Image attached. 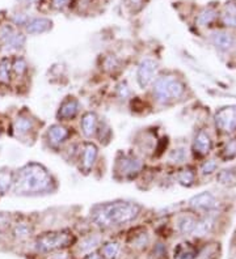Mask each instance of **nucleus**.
<instances>
[{
	"label": "nucleus",
	"mask_w": 236,
	"mask_h": 259,
	"mask_svg": "<svg viewBox=\"0 0 236 259\" xmlns=\"http://www.w3.org/2000/svg\"><path fill=\"white\" fill-rule=\"evenodd\" d=\"M12 62V75L16 79H22L25 77L28 71H29V64L26 62V59L24 56L16 55L15 58L11 59Z\"/></svg>",
	"instance_id": "18"
},
{
	"label": "nucleus",
	"mask_w": 236,
	"mask_h": 259,
	"mask_svg": "<svg viewBox=\"0 0 236 259\" xmlns=\"http://www.w3.org/2000/svg\"><path fill=\"white\" fill-rule=\"evenodd\" d=\"M197 224V220L190 216V215H184L181 218L178 219L177 222V228L181 232L182 234H190L193 233L194 226Z\"/></svg>",
	"instance_id": "23"
},
{
	"label": "nucleus",
	"mask_w": 236,
	"mask_h": 259,
	"mask_svg": "<svg viewBox=\"0 0 236 259\" xmlns=\"http://www.w3.org/2000/svg\"><path fill=\"white\" fill-rule=\"evenodd\" d=\"M144 169L143 160L135 153H118L114 171L121 180H135Z\"/></svg>",
	"instance_id": "5"
},
{
	"label": "nucleus",
	"mask_w": 236,
	"mask_h": 259,
	"mask_svg": "<svg viewBox=\"0 0 236 259\" xmlns=\"http://www.w3.org/2000/svg\"><path fill=\"white\" fill-rule=\"evenodd\" d=\"M74 0H50V5L54 9H58V11H62V9L67 8L72 4Z\"/></svg>",
	"instance_id": "36"
},
{
	"label": "nucleus",
	"mask_w": 236,
	"mask_h": 259,
	"mask_svg": "<svg viewBox=\"0 0 236 259\" xmlns=\"http://www.w3.org/2000/svg\"><path fill=\"white\" fill-rule=\"evenodd\" d=\"M142 205L131 201L104 202L91 208V220L102 229L126 225L140 216Z\"/></svg>",
	"instance_id": "2"
},
{
	"label": "nucleus",
	"mask_w": 236,
	"mask_h": 259,
	"mask_svg": "<svg viewBox=\"0 0 236 259\" xmlns=\"http://www.w3.org/2000/svg\"><path fill=\"white\" fill-rule=\"evenodd\" d=\"M57 180L42 164L28 163L15 171L12 190L17 195H47L57 191Z\"/></svg>",
	"instance_id": "1"
},
{
	"label": "nucleus",
	"mask_w": 236,
	"mask_h": 259,
	"mask_svg": "<svg viewBox=\"0 0 236 259\" xmlns=\"http://www.w3.org/2000/svg\"><path fill=\"white\" fill-rule=\"evenodd\" d=\"M185 93V85L175 75L156 76L151 85L152 98L156 104L165 106L181 98Z\"/></svg>",
	"instance_id": "3"
},
{
	"label": "nucleus",
	"mask_w": 236,
	"mask_h": 259,
	"mask_svg": "<svg viewBox=\"0 0 236 259\" xmlns=\"http://www.w3.org/2000/svg\"><path fill=\"white\" fill-rule=\"evenodd\" d=\"M216 169H218V163H216L215 160H206V161L201 165V174L205 177H209L211 176V174H214Z\"/></svg>",
	"instance_id": "33"
},
{
	"label": "nucleus",
	"mask_w": 236,
	"mask_h": 259,
	"mask_svg": "<svg viewBox=\"0 0 236 259\" xmlns=\"http://www.w3.org/2000/svg\"><path fill=\"white\" fill-rule=\"evenodd\" d=\"M30 233H32V228L26 222L16 224L13 228V234L16 236L17 239H26V237H29Z\"/></svg>",
	"instance_id": "31"
},
{
	"label": "nucleus",
	"mask_w": 236,
	"mask_h": 259,
	"mask_svg": "<svg viewBox=\"0 0 236 259\" xmlns=\"http://www.w3.org/2000/svg\"><path fill=\"white\" fill-rule=\"evenodd\" d=\"M100 119L95 111H87L80 118V131L87 139H92L96 136Z\"/></svg>",
	"instance_id": "15"
},
{
	"label": "nucleus",
	"mask_w": 236,
	"mask_h": 259,
	"mask_svg": "<svg viewBox=\"0 0 236 259\" xmlns=\"http://www.w3.org/2000/svg\"><path fill=\"white\" fill-rule=\"evenodd\" d=\"M215 126L223 132H234L236 130V106L223 108L215 114Z\"/></svg>",
	"instance_id": "11"
},
{
	"label": "nucleus",
	"mask_w": 236,
	"mask_h": 259,
	"mask_svg": "<svg viewBox=\"0 0 236 259\" xmlns=\"http://www.w3.org/2000/svg\"><path fill=\"white\" fill-rule=\"evenodd\" d=\"M84 259H102V258H101V255L97 254V253H89V254L87 255Z\"/></svg>",
	"instance_id": "37"
},
{
	"label": "nucleus",
	"mask_w": 236,
	"mask_h": 259,
	"mask_svg": "<svg viewBox=\"0 0 236 259\" xmlns=\"http://www.w3.org/2000/svg\"><path fill=\"white\" fill-rule=\"evenodd\" d=\"M98 243H100V237L91 234V236H88V237H85V239L83 240L80 249L83 251H92V249H95Z\"/></svg>",
	"instance_id": "32"
},
{
	"label": "nucleus",
	"mask_w": 236,
	"mask_h": 259,
	"mask_svg": "<svg viewBox=\"0 0 236 259\" xmlns=\"http://www.w3.org/2000/svg\"><path fill=\"white\" fill-rule=\"evenodd\" d=\"M216 182L224 187L236 186V170L235 169H223L216 174Z\"/></svg>",
	"instance_id": "21"
},
{
	"label": "nucleus",
	"mask_w": 236,
	"mask_h": 259,
	"mask_svg": "<svg viewBox=\"0 0 236 259\" xmlns=\"http://www.w3.org/2000/svg\"><path fill=\"white\" fill-rule=\"evenodd\" d=\"M25 42L26 37L24 36V33L20 32V30H15L12 36H11L7 41L1 43V47H3V50L7 51V53H19V51L24 49Z\"/></svg>",
	"instance_id": "17"
},
{
	"label": "nucleus",
	"mask_w": 236,
	"mask_h": 259,
	"mask_svg": "<svg viewBox=\"0 0 236 259\" xmlns=\"http://www.w3.org/2000/svg\"><path fill=\"white\" fill-rule=\"evenodd\" d=\"M119 250H121V246L116 241H110V242L104 243V246L101 247V258L117 259L118 255H119Z\"/></svg>",
	"instance_id": "27"
},
{
	"label": "nucleus",
	"mask_w": 236,
	"mask_h": 259,
	"mask_svg": "<svg viewBox=\"0 0 236 259\" xmlns=\"http://www.w3.org/2000/svg\"><path fill=\"white\" fill-rule=\"evenodd\" d=\"M211 148H213V140H211L210 135L203 130L198 131L197 135L194 136L193 147H192L194 155L198 156V157H205V156L209 155Z\"/></svg>",
	"instance_id": "13"
},
{
	"label": "nucleus",
	"mask_w": 236,
	"mask_h": 259,
	"mask_svg": "<svg viewBox=\"0 0 236 259\" xmlns=\"http://www.w3.org/2000/svg\"><path fill=\"white\" fill-rule=\"evenodd\" d=\"M29 15H26V13L24 12L15 13L12 16V24L15 26H17V28H25L26 22L29 21Z\"/></svg>",
	"instance_id": "34"
},
{
	"label": "nucleus",
	"mask_w": 236,
	"mask_h": 259,
	"mask_svg": "<svg viewBox=\"0 0 236 259\" xmlns=\"http://www.w3.org/2000/svg\"><path fill=\"white\" fill-rule=\"evenodd\" d=\"M36 125H37V122L33 117H30L28 113H21L13 119L11 130H12V134L17 139H22L29 136L33 132L36 130Z\"/></svg>",
	"instance_id": "10"
},
{
	"label": "nucleus",
	"mask_w": 236,
	"mask_h": 259,
	"mask_svg": "<svg viewBox=\"0 0 236 259\" xmlns=\"http://www.w3.org/2000/svg\"><path fill=\"white\" fill-rule=\"evenodd\" d=\"M210 39L213 46L220 53H227L235 45V38L228 32H215L211 34Z\"/></svg>",
	"instance_id": "16"
},
{
	"label": "nucleus",
	"mask_w": 236,
	"mask_h": 259,
	"mask_svg": "<svg viewBox=\"0 0 236 259\" xmlns=\"http://www.w3.org/2000/svg\"><path fill=\"white\" fill-rule=\"evenodd\" d=\"M215 17H216L215 9L207 7V8H203L202 11L198 13V16L196 18V22L198 24V26H207L210 25L211 22L215 20Z\"/></svg>",
	"instance_id": "28"
},
{
	"label": "nucleus",
	"mask_w": 236,
	"mask_h": 259,
	"mask_svg": "<svg viewBox=\"0 0 236 259\" xmlns=\"http://www.w3.org/2000/svg\"><path fill=\"white\" fill-rule=\"evenodd\" d=\"M96 138L100 139V142L101 143L109 142L110 138H112V129H110L108 123L100 121V123H98V129H97L96 132Z\"/></svg>",
	"instance_id": "30"
},
{
	"label": "nucleus",
	"mask_w": 236,
	"mask_h": 259,
	"mask_svg": "<svg viewBox=\"0 0 236 259\" xmlns=\"http://www.w3.org/2000/svg\"><path fill=\"white\" fill-rule=\"evenodd\" d=\"M214 226V222L211 218H203L202 220H197V224L194 226L193 233L194 236L197 237H202V236H206Z\"/></svg>",
	"instance_id": "25"
},
{
	"label": "nucleus",
	"mask_w": 236,
	"mask_h": 259,
	"mask_svg": "<svg viewBox=\"0 0 236 259\" xmlns=\"http://www.w3.org/2000/svg\"><path fill=\"white\" fill-rule=\"evenodd\" d=\"M97 157H98V147L93 142H84L80 144L78 161H79V169L83 173H91L93 166L96 165Z\"/></svg>",
	"instance_id": "7"
},
{
	"label": "nucleus",
	"mask_w": 236,
	"mask_h": 259,
	"mask_svg": "<svg viewBox=\"0 0 236 259\" xmlns=\"http://www.w3.org/2000/svg\"><path fill=\"white\" fill-rule=\"evenodd\" d=\"M1 134H3V129L0 127V138H1Z\"/></svg>",
	"instance_id": "38"
},
{
	"label": "nucleus",
	"mask_w": 236,
	"mask_h": 259,
	"mask_svg": "<svg viewBox=\"0 0 236 259\" xmlns=\"http://www.w3.org/2000/svg\"><path fill=\"white\" fill-rule=\"evenodd\" d=\"M12 62L8 56L0 58V84L8 85L12 81Z\"/></svg>",
	"instance_id": "20"
},
{
	"label": "nucleus",
	"mask_w": 236,
	"mask_h": 259,
	"mask_svg": "<svg viewBox=\"0 0 236 259\" xmlns=\"http://www.w3.org/2000/svg\"><path fill=\"white\" fill-rule=\"evenodd\" d=\"M131 94H133V91H131V87L129 85L127 81H121V83L116 87V97H117V100L119 101L130 100Z\"/></svg>",
	"instance_id": "29"
},
{
	"label": "nucleus",
	"mask_w": 236,
	"mask_h": 259,
	"mask_svg": "<svg viewBox=\"0 0 236 259\" xmlns=\"http://www.w3.org/2000/svg\"><path fill=\"white\" fill-rule=\"evenodd\" d=\"M81 110L80 101L74 96H67L63 98V101L59 104V108L57 110V119L60 123L74 121Z\"/></svg>",
	"instance_id": "9"
},
{
	"label": "nucleus",
	"mask_w": 236,
	"mask_h": 259,
	"mask_svg": "<svg viewBox=\"0 0 236 259\" xmlns=\"http://www.w3.org/2000/svg\"><path fill=\"white\" fill-rule=\"evenodd\" d=\"M13 181H15V171L11 169L0 170V195H5L12 190Z\"/></svg>",
	"instance_id": "19"
},
{
	"label": "nucleus",
	"mask_w": 236,
	"mask_h": 259,
	"mask_svg": "<svg viewBox=\"0 0 236 259\" xmlns=\"http://www.w3.org/2000/svg\"><path fill=\"white\" fill-rule=\"evenodd\" d=\"M189 205L196 211H203V212H210L218 205V201L209 191H203L201 194L194 195L189 201Z\"/></svg>",
	"instance_id": "12"
},
{
	"label": "nucleus",
	"mask_w": 236,
	"mask_h": 259,
	"mask_svg": "<svg viewBox=\"0 0 236 259\" xmlns=\"http://www.w3.org/2000/svg\"><path fill=\"white\" fill-rule=\"evenodd\" d=\"M188 159V150L184 147H176L175 149L169 152L168 155V163L173 165H180L184 164Z\"/></svg>",
	"instance_id": "26"
},
{
	"label": "nucleus",
	"mask_w": 236,
	"mask_h": 259,
	"mask_svg": "<svg viewBox=\"0 0 236 259\" xmlns=\"http://www.w3.org/2000/svg\"><path fill=\"white\" fill-rule=\"evenodd\" d=\"M75 241V237L71 230H51V232H45L37 236L36 239V247L42 253H49V251L62 250L66 249Z\"/></svg>",
	"instance_id": "4"
},
{
	"label": "nucleus",
	"mask_w": 236,
	"mask_h": 259,
	"mask_svg": "<svg viewBox=\"0 0 236 259\" xmlns=\"http://www.w3.org/2000/svg\"><path fill=\"white\" fill-rule=\"evenodd\" d=\"M177 181H178V184L181 185V186L190 187L194 184V181H196V170H194L193 167L182 169L177 174Z\"/></svg>",
	"instance_id": "24"
},
{
	"label": "nucleus",
	"mask_w": 236,
	"mask_h": 259,
	"mask_svg": "<svg viewBox=\"0 0 236 259\" xmlns=\"http://www.w3.org/2000/svg\"><path fill=\"white\" fill-rule=\"evenodd\" d=\"M236 156V142L228 143L226 148L223 149V157L226 160L234 159Z\"/></svg>",
	"instance_id": "35"
},
{
	"label": "nucleus",
	"mask_w": 236,
	"mask_h": 259,
	"mask_svg": "<svg viewBox=\"0 0 236 259\" xmlns=\"http://www.w3.org/2000/svg\"><path fill=\"white\" fill-rule=\"evenodd\" d=\"M71 138V129L64 123L51 125L46 131V140L49 146L54 149H59Z\"/></svg>",
	"instance_id": "8"
},
{
	"label": "nucleus",
	"mask_w": 236,
	"mask_h": 259,
	"mask_svg": "<svg viewBox=\"0 0 236 259\" xmlns=\"http://www.w3.org/2000/svg\"><path fill=\"white\" fill-rule=\"evenodd\" d=\"M53 28V21L47 17H30L26 22L25 32L30 36H38L50 32Z\"/></svg>",
	"instance_id": "14"
},
{
	"label": "nucleus",
	"mask_w": 236,
	"mask_h": 259,
	"mask_svg": "<svg viewBox=\"0 0 236 259\" xmlns=\"http://www.w3.org/2000/svg\"><path fill=\"white\" fill-rule=\"evenodd\" d=\"M222 22L227 28H236V3H227L222 12Z\"/></svg>",
	"instance_id": "22"
},
{
	"label": "nucleus",
	"mask_w": 236,
	"mask_h": 259,
	"mask_svg": "<svg viewBox=\"0 0 236 259\" xmlns=\"http://www.w3.org/2000/svg\"><path fill=\"white\" fill-rule=\"evenodd\" d=\"M159 63L155 58L144 56L140 59V62L137 66V84L140 89H148L154 83V80L157 76Z\"/></svg>",
	"instance_id": "6"
}]
</instances>
